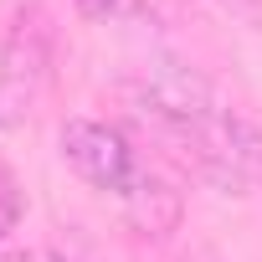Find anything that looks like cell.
I'll use <instances>...</instances> for the list:
<instances>
[{"label":"cell","instance_id":"277c9868","mask_svg":"<svg viewBox=\"0 0 262 262\" xmlns=\"http://www.w3.org/2000/svg\"><path fill=\"white\" fill-rule=\"evenodd\" d=\"M134 11L149 21V26H185L195 0H134Z\"/></svg>","mask_w":262,"mask_h":262},{"label":"cell","instance_id":"52a82bcc","mask_svg":"<svg viewBox=\"0 0 262 262\" xmlns=\"http://www.w3.org/2000/svg\"><path fill=\"white\" fill-rule=\"evenodd\" d=\"M221 6H226L236 21H247V26H262V0H221Z\"/></svg>","mask_w":262,"mask_h":262},{"label":"cell","instance_id":"ba28073f","mask_svg":"<svg viewBox=\"0 0 262 262\" xmlns=\"http://www.w3.org/2000/svg\"><path fill=\"white\" fill-rule=\"evenodd\" d=\"M77 11H82L88 21H108V16L118 11V0H77Z\"/></svg>","mask_w":262,"mask_h":262},{"label":"cell","instance_id":"6da1fadb","mask_svg":"<svg viewBox=\"0 0 262 262\" xmlns=\"http://www.w3.org/2000/svg\"><path fill=\"white\" fill-rule=\"evenodd\" d=\"M128 103H134L139 118H149L155 128H165V134L180 139L185 149H195L211 134V123L221 113L211 82L195 67H185V62H155L139 77H128Z\"/></svg>","mask_w":262,"mask_h":262},{"label":"cell","instance_id":"7a4b0ae2","mask_svg":"<svg viewBox=\"0 0 262 262\" xmlns=\"http://www.w3.org/2000/svg\"><path fill=\"white\" fill-rule=\"evenodd\" d=\"M52 21L41 6H21L0 47V128H16L36 113L52 77Z\"/></svg>","mask_w":262,"mask_h":262},{"label":"cell","instance_id":"9c48e42d","mask_svg":"<svg viewBox=\"0 0 262 262\" xmlns=\"http://www.w3.org/2000/svg\"><path fill=\"white\" fill-rule=\"evenodd\" d=\"M0 262H31L26 252H6V257H0Z\"/></svg>","mask_w":262,"mask_h":262},{"label":"cell","instance_id":"8992f818","mask_svg":"<svg viewBox=\"0 0 262 262\" xmlns=\"http://www.w3.org/2000/svg\"><path fill=\"white\" fill-rule=\"evenodd\" d=\"M47 262H103L82 236H67V242H52V252H47Z\"/></svg>","mask_w":262,"mask_h":262},{"label":"cell","instance_id":"3957f363","mask_svg":"<svg viewBox=\"0 0 262 262\" xmlns=\"http://www.w3.org/2000/svg\"><path fill=\"white\" fill-rule=\"evenodd\" d=\"M62 160L93 190H113V195H128L144 175L134 144L123 139V128L98 123V118H67L62 123Z\"/></svg>","mask_w":262,"mask_h":262},{"label":"cell","instance_id":"5b68a950","mask_svg":"<svg viewBox=\"0 0 262 262\" xmlns=\"http://www.w3.org/2000/svg\"><path fill=\"white\" fill-rule=\"evenodd\" d=\"M21 221V190H16V180L0 170V242H6V231Z\"/></svg>","mask_w":262,"mask_h":262}]
</instances>
